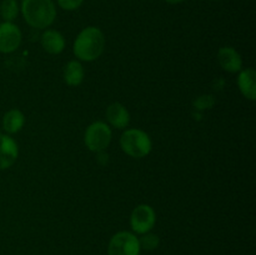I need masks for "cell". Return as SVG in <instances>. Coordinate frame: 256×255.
<instances>
[{
  "mask_svg": "<svg viewBox=\"0 0 256 255\" xmlns=\"http://www.w3.org/2000/svg\"><path fill=\"white\" fill-rule=\"evenodd\" d=\"M106 120L116 129H125L130 122V114L122 102H112L106 108Z\"/></svg>",
  "mask_w": 256,
  "mask_h": 255,
  "instance_id": "cell-10",
  "label": "cell"
},
{
  "mask_svg": "<svg viewBox=\"0 0 256 255\" xmlns=\"http://www.w3.org/2000/svg\"><path fill=\"white\" fill-rule=\"evenodd\" d=\"M218 60L219 64L225 72H239L242 70V55L232 46L220 48L218 52Z\"/></svg>",
  "mask_w": 256,
  "mask_h": 255,
  "instance_id": "cell-9",
  "label": "cell"
},
{
  "mask_svg": "<svg viewBox=\"0 0 256 255\" xmlns=\"http://www.w3.org/2000/svg\"><path fill=\"white\" fill-rule=\"evenodd\" d=\"M84 68L78 60H72L65 65L64 82L70 86H78L84 80Z\"/></svg>",
  "mask_w": 256,
  "mask_h": 255,
  "instance_id": "cell-14",
  "label": "cell"
},
{
  "mask_svg": "<svg viewBox=\"0 0 256 255\" xmlns=\"http://www.w3.org/2000/svg\"><path fill=\"white\" fill-rule=\"evenodd\" d=\"M140 248L145 250H155L160 244V239L156 234H152V232H146V234H142V238L139 239Z\"/></svg>",
  "mask_w": 256,
  "mask_h": 255,
  "instance_id": "cell-16",
  "label": "cell"
},
{
  "mask_svg": "<svg viewBox=\"0 0 256 255\" xmlns=\"http://www.w3.org/2000/svg\"><path fill=\"white\" fill-rule=\"evenodd\" d=\"M165 2H168V4H172V5H175V4H180V2H185V0H164Z\"/></svg>",
  "mask_w": 256,
  "mask_h": 255,
  "instance_id": "cell-18",
  "label": "cell"
},
{
  "mask_svg": "<svg viewBox=\"0 0 256 255\" xmlns=\"http://www.w3.org/2000/svg\"><path fill=\"white\" fill-rule=\"evenodd\" d=\"M58 5L62 8V10H66V12H72V10L79 9L82 5L84 0H56Z\"/></svg>",
  "mask_w": 256,
  "mask_h": 255,
  "instance_id": "cell-17",
  "label": "cell"
},
{
  "mask_svg": "<svg viewBox=\"0 0 256 255\" xmlns=\"http://www.w3.org/2000/svg\"><path fill=\"white\" fill-rule=\"evenodd\" d=\"M139 238L132 232H119L109 242L108 255H140Z\"/></svg>",
  "mask_w": 256,
  "mask_h": 255,
  "instance_id": "cell-5",
  "label": "cell"
},
{
  "mask_svg": "<svg viewBox=\"0 0 256 255\" xmlns=\"http://www.w3.org/2000/svg\"><path fill=\"white\" fill-rule=\"evenodd\" d=\"M20 12V6L18 0H2L0 4V16L4 22H12Z\"/></svg>",
  "mask_w": 256,
  "mask_h": 255,
  "instance_id": "cell-15",
  "label": "cell"
},
{
  "mask_svg": "<svg viewBox=\"0 0 256 255\" xmlns=\"http://www.w3.org/2000/svg\"><path fill=\"white\" fill-rule=\"evenodd\" d=\"M19 148L16 142L8 134H0V170L9 169L16 162Z\"/></svg>",
  "mask_w": 256,
  "mask_h": 255,
  "instance_id": "cell-8",
  "label": "cell"
},
{
  "mask_svg": "<svg viewBox=\"0 0 256 255\" xmlns=\"http://www.w3.org/2000/svg\"><path fill=\"white\" fill-rule=\"evenodd\" d=\"M240 74L238 76V85H239V89L242 92V94L244 95L246 99L254 102L256 99V72L254 69H245L240 70Z\"/></svg>",
  "mask_w": 256,
  "mask_h": 255,
  "instance_id": "cell-12",
  "label": "cell"
},
{
  "mask_svg": "<svg viewBox=\"0 0 256 255\" xmlns=\"http://www.w3.org/2000/svg\"><path fill=\"white\" fill-rule=\"evenodd\" d=\"M22 44V32L14 22H0V52H14Z\"/></svg>",
  "mask_w": 256,
  "mask_h": 255,
  "instance_id": "cell-7",
  "label": "cell"
},
{
  "mask_svg": "<svg viewBox=\"0 0 256 255\" xmlns=\"http://www.w3.org/2000/svg\"><path fill=\"white\" fill-rule=\"evenodd\" d=\"M105 48L104 32L96 26H88L79 32L74 42V54L82 62H94Z\"/></svg>",
  "mask_w": 256,
  "mask_h": 255,
  "instance_id": "cell-2",
  "label": "cell"
},
{
  "mask_svg": "<svg viewBox=\"0 0 256 255\" xmlns=\"http://www.w3.org/2000/svg\"><path fill=\"white\" fill-rule=\"evenodd\" d=\"M84 142L90 152H104L112 142V129L104 122H92L86 128Z\"/></svg>",
  "mask_w": 256,
  "mask_h": 255,
  "instance_id": "cell-4",
  "label": "cell"
},
{
  "mask_svg": "<svg viewBox=\"0 0 256 255\" xmlns=\"http://www.w3.org/2000/svg\"><path fill=\"white\" fill-rule=\"evenodd\" d=\"M40 42H42V49L52 55L60 54L65 48L64 36H62V32H59L58 30L54 29L45 30L42 35Z\"/></svg>",
  "mask_w": 256,
  "mask_h": 255,
  "instance_id": "cell-11",
  "label": "cell"
},
{
  "mask_svg": "<svg viewBox=\"0 0 256 255\" xmlns=\"http://www.w3.org/2000/svg\"><path fill=\"white\" fill-rule=\"evenodd\" d=\"M120 146L122 152L135 159H142L150 154L152 148V139L140 129H128L120 138Z\"/></svg>",
  "mask_w": 256,
  "mask_h": 255,
  "instance_id": "cell-3",
  "label": "cell"
},
{
  "mask_svg": "<svg viewBox=\"0 0 256 255\" xmlns=\"http://www.w3.org/2000/svg\"><path fill=\"white\" fill-rule=\"evenodd\" d=\"M25 124V116L20 110L12 109L5 112L2 118V129L8 135L16 134L22 129Z\"/></svg>",
  "mask_w": 256,
  "mask_h": 255,
  "instance_id": "cell-13",
  "label": "cell"
},
{
  "mask_svg": "<svg viewBox=\"0 0 256 255\" xmlns=\"http://www.w3.org/2000/svg\"><path fill=\"white\" fill-rule=\"evenodd\" d=\"M212 2H214V0H212Z\"/></svg>",
  "mask_w": 256,
  "mask_h": 255,
  "instance_id": "cell-19",
  "label": "cell"
},
{
  "mask_svg": "<svg viewBox=\"0 0 256 255\" xmlns=\"http://www.w3.org/2000/svg\"><path fill=\"white\" fill-rule=\"evenodd\" d=\"M156 222V214L148 204L138 205L130 215V226L134 234H146L152 232Z\"/></svg>",
  "mask_w": 256,
  "mask_h": 255,
  "instance_id": "cell-6",
  "label": "cell"
},
{
  "mask_svg": "<svg viewBox=\"0 0 256 255\" xmlns=\"http://www.w3.org/2000/svg\"><path fill=\"white\" fill-rule=\"evenodd\" d=\"M20 12L32 28L46 29L55 22L56 6L52 0H22Z\"/></svg>",
  "mask_w": 256,
  "mask_h": 255,
  "instance_id": "cell-1",
  "label": "cell"
}]
</instances>
